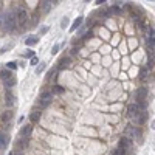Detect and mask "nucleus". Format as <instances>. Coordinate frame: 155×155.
I'll use <instances>...</instances> for the list:
<instances>
[{
  "label": "nucleus",
  "mask_w": 155,
  "mask_h": 155,
  "mask_svg": "<svg viewBox=\"0 0 155 155\" xmlns=\"http://www.w3.org/2000/svg\"><path fill=\"white\" fill-rule=\"evenodd\" d=\"M17 25L16 16L13 13H2L0 14V28L6 30V31H13Z\"/></svg>",
  "instance_id": "nucleus-1"
},
{
  "label": "nucleus",
  "mask_w": 155,
  "mask_h": 155,
  "mask_svg": "<svg viewBox=\"0 0 155 155\" xmlns=\"http://www.w3.org/2000/svg\"><path fill=\"white\" fill-rule=\"evenodd\" d=\"M119 149H123L124 152H132L134 151V143H132V138H127V137H124V138H121V141H119Z\"/></svg>",
  "instance_id": "nucleus-2"
},
{
  "label": "nucleus",
  "mask_w": 155,
  "mask_h": 155,
  "mask_svg": "<svg viewBox=\"0 0 155 155\" xmlns=\"http://www.w3.org/2000/svg\"><path fill=\"white\" fill-rule=\"evenodd\" d=\"M140 112V106L138 104H129L127 106V112H126V116L127 118H135Z\"/></svg>",
  "instance_id": "nucleus-3"
},
{
  "label": "nucleus",
  "mask_w": 155,
  "mask_h": 155,
  "mask_svg": "<svg viewBox=\"0 0 155 155\" xmlns=\"http://www.w3.org/2000/svg\"><path fill=\"white\" fill-rule=\"evenodd\" d=\"M124 134L127 135V138H138V137L141 135L140 130H138L137 127H134V126H127L126 130H124Z\"/></svg>",
  "instance_id": "nucleus-4"
},
{
  "label": "nucleus",
  "mask_w": 155,
  "mask_h": 155,
  "mask_svg": "<svg viewBox=\"0 0 155 155\" xmlns=\"http://www.w3.org/2000/svg\"><path fill=\"white\" fill-rule=\"evenodd\" d=\"M51 101H53V93H50V92H43L41 95V98H39V102L42 106H48Z\"/></svg>",
  "instance_id": "nucleus-5"
},
{
  "label": "nucleus",
  "mask_w": 155,
  "mask_h": 155,
  "mask_svg": "<svg viewBox=\"0 0 155 155\" xmlns=\"http://www.w3.org/2000/svg\"><path fill=\"white\" fill-rule=\"evenodd\" d=\"M26 17H28V16H26V11H25L23 8H17V13H16V20H17L19 23L23 25L25 20H26Z\"/></svg>",
  "instance_id": "nucleus-6"
},
{
  "label": "nucleus",
  "mask_w": 155,
  "mask_h": 155,
  "mask_svg": "<svg viewBox=\"0 0 155 155\" xmlns=\"http://www.w3.org/2000/svg\"><path fill=\"white\" fill-rule=\"evenodd\" d=\"M146 96H147V88L146 87L138 88L137 93H135V98H137L138 102H140V101H146Z\"/></svg>",
  "instance_id": "nucleus-7"
},
{
  "label": "nucleus",
  "mask_w": 155,
  "mask_h": 155,
  "mask_svg": "<svg viewBox=\"0 0 155 155\" xmlns=\"http://www.w3.org/2000/svg\"><path fill=\"white\" fill-rule=\"evenodd\" d=\"M9 143V137L5 132H0V149H6Z\"/></svg>",
  "instance_id": "nucleus-8"
},
{
  "label": "nucleus",
  "mask_w": 155,
  "mask_h": 155,
  "mask_svg": "<svg viewBox=\"0 0 155 155\" xmlns=\"http://www.w3.org/2000/svg\"><path fill=\"white\" fill-rule=\"evenodd\" d=\"M5 101H6L8 106H14L16 104V98H14V95H13L11 90H6V93H5Z\"/></svg>",
  "instance_id": "nucleus-9"
},
{
  "label": "nucleus",
  "mask_w": 155,
  "mask_h": 155,
  "mask_svg": "<svg viewBox=\"0 0 155 155\" xmlns=\"http://www.w3.org/2000/svg\"><path fill=\"white\" fill-rule=\"evenodd\" d=\"M31 134H33V126H31V124H28V126H23V127H22V130H20V135H22V137L28 138Z\"/></svg>",
  "instance_id": "nucleus-10"
},
{
  "label": "nucleus",
  "mask_w": 155,
  "mask_h": 155,
  "mask_svg": "<svg viewBox=\"0 0 155 155\" xmlns=\"http://www.w3.org/2000/svg\"><path fill=\"white\" fill-rule=\"evenodd\" d=\"M59 70H64V68H67V67H70V58H62V59H60L59 60Z\"/></svg>",
  "instance_id": "nucleus-11"
},
{
  "label": "nucleus",
  "mask_w": 155,
  "mask_h": 155,
  "mask_svg": "<svg viewBox=\"0 0 155 155\" xmlns=\"http://www.w3.org/2000/svg\"><path fill=\"white\" fill-rule=\"evenodd\" d=\"M82 22H84V17H82V16H79V17H78V19L73 22V23H71V28H70V31H76V30L81 26V23H82Z\"/></svg>",
  "instance_id": "nucleus-12"
},
{
  "label": "nucleus",
  "mask_w": 155,
  "mask_h": 155,
  "mask_svg": "<svg viewBox=\"0 0 155 155\" xmlns=\"http://www.w3.org/2000/svg\"><path fill=\"white\" fill-rule=\"evenodd\" d=\"M17 147L20 149V151H23V149H26V147H28V138L22 137L20 140L17 141Z\"/></svg>",
  "instance_id": "nucleus-13"
},
{
  "label": "nucleus",
  "mask_w": 155,
  "mask_h": 155,
  "mask_svg": "<svg viewBox=\"0 0 155 155\" xmlns=\"http://www.w3.org/2000/svg\"><path fill=\"white\" fill-rule=\"evenodd\" d=\"M39 119H41V112H37V110L31 112V115H30V121H31V123H37Z\"/></svg>",
  "instance_id": "nucleus-14"
},
{
  "label": "nucleus",
  "mask_w": 155,
  "mask_h": 155,
  "mask_svg": "<svg viewBox=\"0 0 155 155\" xmlns=\"http://www.w3.org/2000/svg\"><path fill=\"white\" fill-rule=\"evenodd\" d=\"M3 84H5V87H6V88L14 87V85H16V78H13V76H11V78H8L6 81H3Z\"/></svg>",
  "instance_id": "nucleus-15"
},
{
  "label": "nucleus",
  "mask_w": 155,
  "mask_h": 155,
  "mask_svg": "<svg viewBox=\"0 0 155 155\" xmlns=\"http://www.w3.org/2000/svg\"><path fill=\"white\" fill-rule=\"evenodd\" d=\"M37 36H28V37H26V41H25V43H26V45H36V43H37Z\"/></svg>",
  "instance_id": "nucleus-16"
},
{
  "label": "nucleus",
  "mask_w": 155,
  "mask_h": 155,
  "mask_svg": "<svg viewBox=\"0 0 155 155\" xmlns=\"http://www.w3.org/2000/svg\"><path fill=\"white\" fill-rule=\"evenodd\" d=\"M11 76H13V75H11V71L8 68H5V70L0 71V78H2V81H6L8 78H11Z\"/></svg>",
  "instance_id": "nucleus-17"
},
{
  "label": "nucleus",
  "mask_w": 155,
  "mask_h": 155,
  "mask_svg": "<svg viewBox=\"0 0 155 155\" xmlns=\"http://www.w3.org/2000/svg\"><path fill=\"white\" fill-rule=\"evenodd\" d=\"M50 8H51V2H50V0H45V2H43V5H42V13L47 14L48 11H50Z\"/></svg>",
  "instance_id": "nucleus-18"
},
{
  "label": "nucleus",
  "mask_w": 155,
  "mask_h": 155,
  "mask_svg": "<svg viewBox=\"0 0 155 155\" xmlns=\"http://www.w3.org/2000/svg\"><path fill=\"white\" fill-rule=\"evenodd\" d=\"M137 121H138V124H144L146 121H147V113H146V112L140 113V116L137 118Z\"/></svg>",
  "instance_id": "nucleus-19"
},
{
  "label": "nucleus",
  "mask_w": 155,
  "mask_h": 155,
  "mask_svg": "<svg viewBox=\"0 0 155 155\" xmlns=\"http://www.w3.org/2000/svg\"><path fill=\"white\" fill-rule=\"evenodd\" d=\"M147 71H149L147 67H143L140 70V79H146V78H147Z\"/></svg>",
  "instance_id": "nucleus-20"
},
{
  "label": "nucleus",
  "mask_w": 155,
  "mask_h": 155,
  "mask_svg": "<svg viewBox=\"0 0 155 155\" xmlns=\"http://www.w3.org/2000/svg\"><path fill=\"white\" fill-rule=\"evenodd\" d=\"M11 118H13V112H9V110L2 115V121H9Z\"/></svg>",
  "instance_id": "nucleus-21"
},
{
  "label": "nucleus",
  "mask_w": 155,
  "mask_h": 155,
  "mask_svg": "<svg viewBox=\"0 0 155 155\" xmlns=\"http://www.w3.org/2000/svg\"><path fill=\"white\" fill-rule=\"evenodd\" d=\"M43 70H45V64H43V62H41V64H39L37 67H36V75H41Z\"/></svg>",
  "instance_id": "nucleus-22"
},
{
  "label": "nucleus",
  "mask_w": 155,
  "mask_h": 155,
  "mask_svg": "<svg viewBox=\"0 0 155 155\" xmlns=\"http://www.w3.org/2000/svg\"><path fill=\"white\" fill-rule=\"evenodd\" d=\"M107 14H119V8L118 6H112L107 11Z\"/></svg>",
  "instance_id": "nucleus-23"
},
{
  "label": "nucleus",
  "mask_w": 155,
  "mask_h": 155,
  "mask_svg": "<svg viewBox=\"0 0 155 155\" xmlns=\"http://www.w3.org/2000/svg\"><path fill=\"white\" fill-rule=\"evenodd\" d=\"M6 65H8V70H14V68H17V62H14V60L8 62Z\"/></svg>",
  "instance_id": "nucleus-24"
},
{
  "label": "nucleus",
  "mask_w": 155,
  "mask_h": 155,
  "mask_svg": "<svg viewBox=\"0 0 155 155\" xmlns=\"http://www.w3.org/2000/svg\"><path fill=\"white\" fill-rule=\"evenodd\" d=\"M23 58H34V51H33V50L25 51V53H23Z\"/></svg>",
  "instance_id": "nucleus-25"
},
{
  "label": "nucleus",
  "mask_w": 155,
  "mask_h": 155,
  "mask_svg": "<svg viewBox=\"0 0 155 155\" xmlns=\"http://www.w3.org/2000/svg\"><path fill=\"white\" fill-rule=\"evenodd\" d=\"M53 90L56 92V93H62V92H64V88L60 87V85H54V87H53Z\"/></svg>",
  "instance_id": "nucleus-26"
},
{
  "label": "nucleus",
  "mask_w": 155,
  "mask_h": 155,
  "mask_svg": "<svg viewBox=\"0 0 155 155\" xmlns=\"http://www.w3.org/2000/svg\"><path fill=\"white\" fill-rule=\"evenodd\" d=\"M67 25H68V19H67V17H64L62 22H60V26H62V28H65Z\"/></svg>",
  "instance_id": "nucleus-27"
},
{
  "label": "nucleus",
  "mask_w": 155,
  "mask_h": 155,
  "mask_svg": "<svg viewBox=\"0 0 155 155\" xmlns=\"http://www.w3.org/2000/svg\"><path fill=\"white\" fill-rule=\"evenodd\" d=\"M59 48H60V47H59V45H58V43H56V45H54V47H53V50H51V53H53V54H56V53L59 51Z\"/></svg>",
  "instance_id": "nucleus-28"
},
{
  "label": "nucleus",
  "mask_w": 155,
  "mask_h": 155,
  "mask_svg": "<svg viewBox=\"0 0 155 155\" xmlns=\"http://www.w3.org/2000/svg\"><path fill=\"white\" fill-rule=\"evenodd\" d=\"M54 75H56V70H51V71H48V75H47V78H53Z\"/></svg>",
  "instance_id": "nucleus-29"
},
{
  "label": "nucleus",
  "mask_w": 155,
  "mask_h": 155,
  "mask_svg": "<svg viewBox=\"0 0 155 155\" xmlns=\"http://www.w3.org/2000/svg\"><path fill=\"white\" fill-rule=\"evenodd\" d=\"M45 33H48V26H42V30H41V34H45Z\"/></svg>",
  "instance_id": "nucleus-30"
},
{
  "label": "nucleus",
  "mask_w": 155,
  "mask_h": 155,
  "mask_svg": "<svg viewBox=\"0 0 155 155\" xmlns=\"http://www.w3.org/2000/svg\"><path fill=\"white\" fill-rule=\"evenodd\" d=\"M37 62H39L37 58H31V65H37Z\"/></svg>",
  "instance_id": "nucleus-31"
},
{
  "label": "nucleus",
  "mask_w": 155,
  "mask_h": 155,
  "mask_svg": "<svg viewBox=\"0 0 155 155\" xmlns=\"http://www.w3.org/2000/svg\"><path fill=\"white\" fill-rule=\"evenodd\" d=\"M104 2H107V0H96V3H98V5H102Z\"/></svg>",
  "instance_id": "nucleus-32"
},
{
  "label": "nucleus",
  "mask_w": 155,
  "mask_h": 155,
  "mask_svg": "<svg viewBox=\"0 0 155 155\" xmlns=\"http://www.w3.org/2000/svg\"><path fill=\"white\" fill-rule=\"evenodd\" d=\"M84 2H85V3H88V2H90V0H84Z\"/></svg>",
  "instance_id": "nucleus-33"
},
{
  "label": "nucleus",
  "mask_w": 155,
  "mask_h": 155,
  "mask_svg": "<svg viewBox=\"0 0 155 155\" xmlns=\"http://www.w3.org/2000/svg\"><path fill=\"white\" fill-rule=\"evenodd\" d=\"M152 2H154V0H152Z\"/></svg>",
  "instance_id": "nucleus-34"
}]
</instances>
